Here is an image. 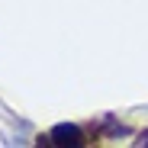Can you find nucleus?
I'll list each match as a JSON object with an SVG mask.
<instances>
[{"label":"nucleus","mask_w":148,"mask_h":148,"mask_svg":"<svg viewBox=\"0 0 148 148\" xmlns=\"http://www.w3.org/2000/svg\"><path fill=\"white\" fill-rule=\"evenodd\" d=\"M48 145H58V148H81L87 145V135L81 126H74V122H61L48 132Z\"/></svg>","instance_id":"obj_1"}]
</instances>
